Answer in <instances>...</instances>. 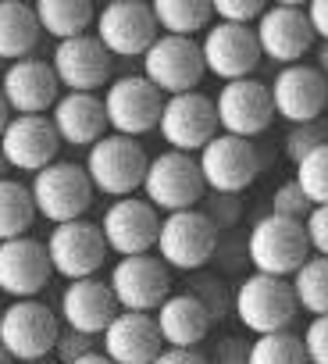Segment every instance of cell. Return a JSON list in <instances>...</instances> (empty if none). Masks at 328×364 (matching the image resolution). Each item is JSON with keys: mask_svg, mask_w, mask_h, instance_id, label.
Returning <instances> with one entry per match:
<instances>
[{"mask_svg": "<svg viewBox=\"0 0 328 364\" xmlns=\"http://www.w3.org/2000/svg\"><path fill=\"white\" fill-rule=\"evenodd\" d=\"M29 193L36 204V215L50 225H68V222H82V215L89 211L97 190L86 175V164L75 161H54L50 168L36 171L29 182Z\"/></svg>", "mask_w": 328, "mask_h": 364, "instance_id": "277c9868", "label": "cell"}, {"mask_svg": "<svg viewBox=\"0 0 328 364\" xmlns=\"http://www.w3.org/2000/svg\"><path fill=\"white\" fill-rule=\"evenodd\" d=\"M200 50H204L207 72L222 82L253 79V72L264 58L253 26H225V22H214L200 36Z\"/></svg>", "mask_w": 328, "mask_h": 364, "instance_id": "ac0fdd59", "label": "cell"}, {"mask_svg": "<svg viewBox=\"0 0 328 364\" xmlns=\"http://www.w3.org/2000/svg\"><path fill=\"white\" fill-rule=\"evenodd\" d=\"M153 18L160 26V36H182L197 40L214 26V8L207 0H153Z\"/></svg>", "mask_w": 328, "mask_h": 364, "instance_id": "f546056e", "label": "cell"}, {"mask_svg": "<svg viewBox=\"0 0 328 364\" xmlns=\"http://www.w3.org/2000/svg\"><path fill=\"white\" fill-rule=\"evenodd\" d=\"M139 65H143V75L164 97L197 93L200 79L207 75L200 40H182V36H157V43L143 54Z\"/></svg>", "mask_w": 328, "mask_h": 364, "instance_id": "7c38bea8", "label": "cell"}, {"mask_svg": "<svg viewBox=\"0 0 328 364\" xmlns=\"http://www.w3.org/2000/svg\"><path fill=\"white\" fill-rule=\"evenodd\" d=\"M75 364H111V360H107L104 350H100V353H89V357H82V360H75Z\"/></svg>", "mask_w": 328, "mask_h": 364, "instance_id": "681fc988", "label": "cell"}, {"mask_svg": "<svg viewBox=\"0 0 328 364\" xmlns=\"http://www.w3.org/2000/svg\"><path fill=\"white\" fill-rule=\"evenodd\" d=\"M214 272L218 275H239V272H246V264H250V247H246V232L243 229H236V232H225L222 240H218V250H214Z\"/></svg>", "mask_w": 328, "mask_h": 364, "instance_id": "74e56055", "label": "cell"}, {"mask_svg": "<svg viewBox=\"0 0 328 364\" xmlns=\"http://www.w3.org/2000/svg\"><path fill=\"white\" fill-rule=\"evenodd\" d=\"M82 164H86V175H89L93 190L100 197L125 200V197H136V190L143 193V178H146L150 157H146L139 139L107 132L100 143H93L86 150Z\"/></svg>", "mask_w": 328, "mask_h": 364, "instance_id": "6da1fadb", "label": "cell"}, {"mask_svg": "<svg viewBox=\"0 0 328 364\" xmlns=\"http://www.w3.org/2000/svg\"><path fill=\"white\" fill-rule=\"evenodd\" d=\"M4 178H15V175H11V164H8L4 150H0V182H4Z\"/></svg>", "mask_w": 328, "mask_h": 364, "instance_id": "f907efd6", "label": "cell"}, {"mask_svg": "<svg viewBox=\"0 0 328 364\" xmlns=\"http://www.w3.org/2000/svg\"><path fill=\"white\" fill-rule=\"evenodd\" d=\"M293 178L300 182V190L307 193V200L314 208H328V146H321L310 157H303L296 164Z\"/></svg>", "mask_w": 328, "mask_h": 364, "instance_id": "e575fe53", "label": "cell"}, {"mask_svg": "<svg viewBox=\"0 0 328 364\" xmlns=\"http://www.w3.org/2000/svg\"><path fill=\"white\" fill-rule=\"evenodd\" d=\"M321 146H328V114L307 125H289V132L282 136V154L285 161H293V168Z\"/></svg>", "mask_w": 328, "mask_h": 364, "instance_id": "d590c367", "label": "cell"}, {"mask_svg": "<svg viewBox=\"0 0 328 364\" xmlns=\"http://www.w3.org/2000/svg\"><path fill=\"white\" fill-rule=\"evenodd\" d=\"M36 204L26 182L18 178H4L0 182V243L11 240H26L29 229L36 225Z\"/></svg>", "mask_w": 328, "mask_h": 364, "instance_id": "4dcf8cb0", "label": "cell"}, {"mask_svg": "<svg viewBox=\"0 0 328 364\" xmlns=\"http://www.w3.org/2000/svg\"><path fill=\"white\" fill-rule=\"evenodd\" d=\"M164 97L143 72L132 75H114V82L104 90V111H107V129L114 136L139 139L160 125Z\"/></svg>", "mask_w": 328, "mask_h": 364, "instance_id": "52a82bcc", "label": "cell"}, {"mask_svg": "<svg viewBox=\"0 0 328 364\" xmlns=\"http://www.w3.org/2000/svg\"><path fill=\"white\" fill-rule=\"evenodd\" d=\"M100 350L111 364H153L168 346H164V339H160V328H157L153 314L121 311L111 321V328L100 336Z\"/></svg>", "mask_w": 328, "mask_h": 364, "instance_id": "d4e9b609", "label": "cell"}, {"mask_svg": "<svg viewBox=\"0 0 328 364\" xmlns=\"http://www.w3.org/2000/svg\"><path fill=\"white\" fill-rule=\"evenodd\" d=\"M0 93H4L11 114H50L61 100V82L43 58H26L8 65L4 79H0Z\"/></svg>", "mask_w": 328, "mask_h": 364, "instance_id": "cb8c5ba5", "label": "cell"}, {"mask_svg": "<svg viewBox=\"0 0 328 364\" xmlns=\"http://www.w3.org/2000/svg\"><path fill=\"white\" fill-rule=\"evenodd\" d=\"M289 282H293L300 311H307L314 318L328 314V257H310Z\"/></svg>", "mask_w": 328, "mask_h": 364, "instance_id": "d6a6232c", "label": "cell"}, {"mask_svg": "<svg viewBox=\"0 0 328 364\" xmlns=\"http://www.w3.org/2000/svg\"><path fill=\"white\" fill-rule=\"evenodd\" d=\"M61 136L50 122V114H15L11 125L0 136V150H4L11 171H43L58 161Z\"/></svg>", "mask_w": 328, "mask_h": 364, "instance_id": "7402d4cb", "label": "cell"}, {"mask_svg": "<svg viewBox=\"0 0 328 364\" xmlns=\"http://www.w3.org/2000/svg\"><path fill=\"white\" fill-rule=\"evenodd\" d=\"M4 72H8V65H4V61H0V79H4Z\"/></svg>", "mask_w": 328, "mask_h": 364, "instance_id": "db71d44e", "label": "cell"}, {"mask_svg": "<svg viewBox=\"0 0 328 364\" xmlns=\"http://www.w3.org/2000/svg\"><path fill=\"white\" fill-rule=\"evenodd\" d=\"M214 22L225 26H257L261 15L268 11L261 0H214Z\"/></svg>", "mask_w": 328, "mask_h": 364, "instance_id": "60d3db41", "label": "cell"}, {"mask_svg": "<svg viewBox=\"0 0 328 364\" xmlns=\"http://www.w3.org/2000/svg\"><path fill=\"white\" fill-rule=\"evenodd\" d=\"M0 318H4V304H0Z\"/></svg>", "mask_w": 328, "mask_h": 364, "instance_id": "11a10c76", "label": "cell"}, {"mask_svg": "<svg viewBox=\"0 0 328 364\" xmlns=\"http://www.w3.org/2000/svg\"><path fill=\"white\" fill-rule=\"evenodd\" d=\"M246 247H250V268L275 279H293L314 257L303 222L278 218L271 211L246 229Z\"/></svg>", "mask_w": 328, "mask_h": 364, "instance_id": "7a4b0ae2", "label": "cell"}, {"mask_svg": "<svg viewBox=\"0 0 328 364\" xmlns=\"http://www.w3.org/2000/svg\"><path fill=\"white\" fill-rule=\"evenodd\" d=\"M307 240H310V254L314 257H328V208H314L303 222Z\"/></svg>", "mask_w": 328, "mask_h": 364, "instance_id": "ee69618b", "label": "cell"}, {"mask_svg": "<svg viewBox=\"0 0 328 364\" xmlns=\"http://www.w3.org/2000/svg\"><path fill=\"white\" fill-rule=\"evenodd\" d=\"M61 336V318L43 300H11L0 318V346H4L15 364L54 357Z\"/></svg>", "mask_w": 328, "mask_h": 364, "instance_id": "8992f818", "label": "cell"}, {"mask_svg": "<svg viewBox=\"0 0 328 364\" xmlns=\"http://www.w3.org/2000/svg\"><path fill=\"white\" fill-rule=\"evenodd\" d=\"M33 8H36L40 29L47 36H54L58 43L89 36L97 26V8L89 0H36Z\"/></svg>", "mask_w": 328, "mask_h": 364, "instance_id": "f1b7e54d", "label": "cell"}, {"mask_svg": "<svg viewBox=\"0 0 328 364\" xmlns=\"http://www.w3.org/2000/svg\"><path fill=\"white\" fill-rule=\"evenodd\" d=\"M93 36L107 47L114 61H129V58L143 61V54L157 43L160 26L153 18V8L143 4V0H114V4H104L97 11Z\"/></svg>", "mask_w": 328, "mask_h": 364, "instance_id": "30bf717a", "label": "cell"}, {"mask_svg": "<svg viewBox=\"0 0 328 364\" xmlns=\"http://www.w3.org/2000/svg\"><path fill=\"white\" fill-rule=\"evenodd\" d=\"M307 18H310V29L321 43H328V0H310L307 4Z\"/></svg>", "mask_w": 328, "mask_h": 364, "instance_id": "f6af8a7d", "label": "cell"}, {"mask_svg": "<svg viewBox=\"0 0 328 364\" xmlns=\"http://www.w3.org/2000/svg\"><path fill=\"white\" fill-rule=\"evenodd\" d=\"M50 279H54V268H50L47 243L33 236L0 243V296L40 300Z\"/></svg>", "mask_w": 328, "mask_h": 364, "instance_id": "44dd1931", "label": "cell"}, {"mask_svg": "<svg viewBox=\"0 0 328 364\" xmlns=\"http://www.w3.org/2000/svg\"><path fill=\"white\" fill-rule=\"evenodd\" d=\"M26 364H61L58 357H43V360H26Z\"/></svg>", "mask_w": 328, "mask_h": 364, "instance_id": "f5cc1de1", "label": "cell"}, {"mask_svg": "<svg viewBox=\"0 0 328 364\" xmlns=\"http://www.w3.org/2000/svg\"><path fill=\"white\" fill-rule=\"evenodd\" d=\"M50 68L65 93H97L114 82V58L93 33L79 36V40L54 43Z\"/></svg>", "mask_w": 328, "mask_h": 364, "instance_id": "2e32d148", "label": "cell"}, {"mask_svg": "<svg viewBox=\"0 0 328 364\" xmlns=\"http://www.w3.org/2000/svg\"><path fill=\"white\" fill-rule=\"evenodd\" d=\"M118 314H121V307L111 293V282L100 279V275L68 282L61 289L58 318H61L65 328H75V332H86V336H104Z\"/></svg>", "mask_w": 328, "mask_h": 364, "instance_id": "603a6c76", "label": "cell"}, {"mask_svg": "<svg viewBox=\"0 0 328 364\" xmlns=\"http://www.w3.org/2000/svg\"><path fill=\"white\" fill-rule=\"evenodd\" d=\"M218 125L229 136L239 139H257L271 129L275 114V100H271V82L261 79H239V82H222L218 97Z\"/></svg>", "mask_w": 328, "mask_h": 364, "instance_id": "9a60e30c", "label": "cell"}, {"mask_svg": "<svg viewBox=\"0 0 328 364\" xmlns=\"http://www.w3.org/2000/svg\"><path fill=\"white\" fill-rule=\"evenodd\" d=\"M40 18L36 8L18 4V0H0V61L15 65L33 58V50L40 47Z\"/></svg>", "mask_w": 328, "mask_h": 364, "instance_id": "83f0119b", "label": "cell"}, {"mask_svg": "<svg viewBox=\"0 0 328 364\" xmlns=\"http://www.w3.org/2000/svg\"><path fill=\"white\" fill-rule=\"evenodd\" d=\"M186 293L204 304V311L211 314L214 325H222L225 318L236 314V286H229L225 275H218V272H193L186 279Z\"/></svg>", "mask_w": 328, "mask_h": 364, "instance_id": "1f68e13d", "label": "cell"}, {"mask_svg": "<svg viewBox=\"0 0 328 364\" xmlns=\"http://www.w3.org/2000/svg\"><path fill=\"white\" fill-rule=\"evenodd\" d=\"M89 353H100V336H86V332H75V328H65L61 325V336H58V346H54V357L61 364H75Z\"/></svg>", "mask_w": 328, "mask_h": 364, "instance_id": "ab89813d", "label": "cell"}, {"mask_svg": "<svg viewBox=\"0 0 328 364\" xmlns=\"http://www.w3.org/2000/svg\"><path fill=\"white\" fill-rule=\"evenodd\" d=\"M250 364H310L303 336L296 332H275V336H257L250 343Z\"/></svg>", "mask_w": 328, "mask_h": 364, "instance_id": "836d02e7", "label": "cell"}, {"mask_svg": "<svg viewBox=\"0 0 328 364\" xmlns=\"http://www.w3.org/2000/svg\"><path fill=\"white\" fill-rule=\"evenodd\" d=\"M107 282H111V293H114L118 307L132 311V314H157L160 304L172 296V268L157 254L118 257Z\"/></svg>", "mask_w": 328, "mask_h": 364, "instance_id": "8fae6325", "label": "cell"}, {"mask_svg": "<svg viewBox=\"0 0 328 364\" xmlns=\"http://www.w3.org/2000/svg\"><path fill=\"white\" fill-rule=\"evenodd\" d=\"M47 254H50L54 275H61L65 282H79V279H97L111 250H107L104 229L82 218V222L54 225L47 236Z\"/></svg>", "mask_w": 328, "mask_h": 364, "instance_id": "4fadbf2b", "label": "cell"}, {"mask_svg": "<svg viewBox=\"0 0 328 364\" xmlns=\"http://www.w3.org/2000/svg\"><path fill=\"white\" fill-rule=\"evenodd\" d=\"M257 33V43H261V54L282 68L289 65H303V58L310 54L314 47V29H310V18H307V8L300 4H275L261 15V22L253 26Z\"/></svg>", "mask_w": 328, "mask_h": 364, "instance_id": "d6986e66", "label": "cell"}, {"mask_svg": "<svg viewBox=\"0 0 328 364\" xmlns=\"http://www.w3.org/2000/svg\"><path fill=\"white\" fill-rule=\"evenodd\" d=\"M160 211L153 204H146L143 197H125V200H111V208L100 218L107 250L118 257H143L157 250V236H160Z\"/></svg>", "mask_w": 328, "mask_h": 364, "instance_id": "e0dca14e", "label": "cell"}, {"mask_svg": "<svg viewBox=\"0 0 328 364\" xmlns=\"http://www.w3.org/2000/svg\"><path fill=\"white\" fill-rule=\"evenodd\" d=\"M303 346L310 364H328V314L310 318V325L303 328Z\"/></svg>", "mask_w": 328, "mask_h": 364, "instance_id": "7bdbcfd3", "label": "cell"}, {"mask_svg": "<svg viewBox=\"0 0 328 364\" xmlns=\"http://www.w3.org/2000/svg\"><path fill=\"white\" fill-rule=\"evenodd\" d=\"M153 318H157L164 346H172V350H200V343H207V336L214 328V321L204 311V304L197 296H190L186 289L172 293L168 300L160 304V311Z\"/></svg>", "mask_w": 328, "mask_h": 364, "instance_id": "4316f807", "label": "cell"}, {"mask_svg": "<svg viewBox=\"0 0 328 364\" xmlns=\"http://www.w3.org/2000/svg\"><path fill=\"white\" fill-rule=\"evenodd\" d=\"M0 364H15V357H11V353H8L4 346H0Z\"/></svg>", "mask_w": 328, "mask_h": 364, "instance_id": "816d5d0a", "label": "cell"}, {"mask_svg": "<svg viewBox=\"0 0 328 364\" xmlns=\"http://www.w3.org/2000/svg\"><path fill=\"white\" fill-rule=\"evenodd\" d=\"M204 197H207V186L200 175V161L193 154L160 150L157 157H150V168L143 178V200L153 204L160 215L197 211Z\"/></svg>", "mask_w": 328, "mask_h": 364, "instance_id": "3957f363", "label": "cell"}, {"mask_svg": "<svg viewBox=\"0 0 328 364\" xmlns=\"http://www.w3.org/2000/svg\"><path fill=\"white\" fill-rule=\"evenodd\" d=\"M314 68L328 79V43H321V47H317V54H314Z\"/></svg>", "mask_w": 328, "mask_h": 364, "instance_id": "7dc6e473", "label": "cell"}, {"mask_svg": "<svg viewBox=\"0 0 328 364\" xmlns=\"http://www.w3.org/2000/svg\"><path fill=\"white\" fill-rule=\"evenodd\" d=\"M50 122H54L61 143L75 146V150H89L93 143H100L111 132L104 97H97V93H61L58 107L50 111Z\"/></svg>", "mask_w": 328, "mask_h": 364, "instance_id": "484cf974", "label": "cell"}, {"mask_svg": "<svg viewBox=\"0 0 328 364\" xmlns=\"http://www.w3.org/2000/svg\"><path fill=\"white\" fill-rule=\"evenodd\" d=\"M160 139L168 143V150L179 154H200L218 132V107L207 93H182V97H168L160 111V125H157Z\"/></svg>", "mask_w": 328, "mask_h": 364, "instance_id": "5bb4252c", "label": "cell"}, {"mask_svg": "<svg viewBox=\"0 0 328 364\" xmlns=\"http://www.w3.org/2000/svg\"><path fill=\"white\" fill-rule=\"evenodd\" d=\"M271 100H275V114L285 118L289 125L317 122L324 118L328 107V79L314 65L278 68V75L271 79Z\"/></svg>", "mask_w": 328, "mask_h": 364, "instance_id": "ffe728a7", "label": "cell"}, {"mask_svg": "<svg viewBox=\"0 0 328 364\" xmlns=\"http://www.w3.org/2000/svg\"><path fill=\"white\" fill-rule=\"evenodd\" d=\"M207 364H250V343L239 336H218L204 350Z\"/></svg>", "mask_w": 328, "mask_h": 364, "instance_id": "b9f144b4", "label": "cell"}, {"mask_svg": "<svg viewBox=\"0 0 328 364\" xmlns=\"http://www.w3.org/2000/svg\"><path fill=\"white\" fill-rule=\"evenodd\" d=\"M200 211H204L207 222L218 229V236L236 232L239 222H243V200L232 197V193H207V197L200 200Z\"/></svg>", "mask_w": 328, "mask_h": 364, "instance_id": "8d00e7d4", "label": "cell"}, {"mask_svg": "<svg viewBox=\"0 0 328 364\" xmlns=\"http://www.w3.org/2000/svg\"><path fill=\"white\" fill-rule=\"evenodd\" d=\"M310 211H314V204L307 200V193L300 190L296 178H285L282 186H275V193H271V215L293 218V222H307Z\"/></svg>", "mask_w": 328, "mask_h": 364, "instance_id": "f35d334b", "label": "cell"}, {"mask_svg": "<svg viewBox=\"0 0 328 364\" xmlns=\"http://www.w3.org/2000/svg\"><path fill=\"white\" fill-rule=\"evenodd\" d=\"M197 161H200V175H204L207 193H232V197H239L243 190L253 186L257 175L264 171L257 143L229 136V132H218L197 154Z\"/></svg>", "mask_w": 328, "mask_h": 364, "instance_id": "9c48e42d", "label": "cell"}, {"mask_svg": "<svg viewBox=\"0 0 328 364\" xmlns=\"http://www.w3.org/2000/svg\"><path fill=\"white\" fill-rule=\"evenodd\" d=\"M218 229L207 222V215L197 211H179V215H164L160 236H157V257L168 264L172 272H204L214 261L218 250Z\"/></svg>", "mask_w": 328, "mask_h": 364, "instance_id": "ba28073f", "label": "cell"}, {"mask_svg": "<svg viewBox=\"0 0 328 364\" xmlns=\"http://www.w3.org/2000/svg\"><path fill=\"white\" fill-rule=\"evenodd\" d=\"M296 314H300V304H296V293H293V282L289 279L250 272L236 286V318L253 336L289 332V325L296 321Z\"/></svg>", "mask_w": 328, "mask_h": 364, "instance_id": "5b68a950", "label": "cell"}, {"mask_svg": "<svg viewBox=\"0 0 328 364\" xmlns=\"http://www.w3.org/2000/svg\"><path fill=\"white\" fill-rule=\"evenodd\" d=\"M153 364H207V357H204V350H164Z\"/></svg>", "mask_w": 328, "mask_h": 364, "instance_id": "bcb514c9", "label": "cell"}, {"mask_svg": "<svg viewBox=\"0 0 328 364\" xmlns=\"http://www.w3.org/2000/svg\"><path fill=\"white\" fill-rule=\"evenodd\" d=\"M11 118H15V114H11V107H8L4 93H0V136H4V129L11 125Z\"/></svg>", "mask_w": 328, "mask_h": 364, "instance_id": "c3c4849f", "label": "cell"}]
</instances>
